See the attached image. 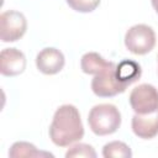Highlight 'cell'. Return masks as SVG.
<instances>
[{"label":"cell","instance_id":"2","mask_svg":"<svg viewBox=\"0 0 158 158\" xmlns=\"http://www.w3.org/2000/svg\"><path fill=\"white\" fill-rule=\"evenodd\" d=\"M88 123L96 136L111 135L121 125V114L112 104H99L89 111Z\"/></svg>","mask_w":158,"mask_h":158},{"label":"cell","instance_id":"6","mask_svg":"<svg viewBox=\"0 0 158 158\" xmlns=\"http://www.w3.org/2000/svg\"><path fill=\"white\" fill-rule=\"evenodd\" d=\"M128 100L136 114H149L158 109V90L151 84H141L131 91Z\"/></svg>","mask_w":158,"mask_h":158},{"label":"cell","instance_id":"12","mask_svg":"<svg viewBox=\"0 0 158 158\" xmlns=\"http://www.w3.org/2000/svg\"><path fill=\"white\" fill-rule=\"evenodd\" d=\"M9 157L11 158H19V157H53L52 153L49 152H42L36 148L35 144L28 143V142H15L10 151H9Z\"/></svg>","mask_w":158,"mask_h":158},{"label":"cell","instance_id":"9","mask_svg":"<svg viewBox=\"0 0 158 158\" xmlns=\"http://www.w3.org/2000/svg\"><path fill=\"white\" fill-rule=\"evenodd\" d=\"M131 126L137 137L143 139L154 138L158 135V109L149 114H135Z\"/></svg>","mask_w":158,"mask_h":158},{"label":"cell","instance_id":"14","mask_svg":"<svg viewBox=\"0 0 158 158\" xmlns=\"http://www.w3.org/2000/svg\"><path fill=\"white\" fill-rule=\"evenodd\" d=\"M65 157L67 158H77V157L95 158L96 157V152L94 151V148L90 144H86V143H77V144L72 146L67 151Z\"/></svg>","mask_w":158,"mask_h":158},{"label":"cell","instance_id":"7","mask_svg":"<svg viewBox=\"0 0 158 158\" xmlns=\"http://www.w3.org/2000/svg\"><path fill=\"white\" fill-rule=\"evenodd\" d=\"M64 64H65V59L63 53L53 47L43 48L36 56L37 69L46 75H53L59 73L63 69Z\"/></svg>","mask_w":158,"mask_h":158},{"label":"cell","instance_id":"8","mask_svg":"<svg viewBox=\"0 0 158 158\" xmlns=\"http://www.w3.org/2000/svg\"><path fill=\"white\" fill-rule=\"evenodd\" d=\"M26 57L17 48H5L0 53V72L5 77H16L23 73Z\"/></svg>","mask_w":158,"mask_h":158},{"label":"cell","instance_id":"13","mask_svg":"<svg viewBox=\"0 0 158 158\" xmlns=\"http://www.w3.org/2000/svg\"><path fill=\"white\" fill-rule=\"evenodd\" d=\"M102 156L105 158H131L132 152L126 143L121 141H112L104 146Z\"/></svg>","mask_w":158,"mask_h":158},{"label":"cell","instance_id":"5","mask_svg":"<svg viewBox=\"0 0 158 158\" xmlns=\"http://www.w3.org/2000/svg\"><path fill=\"white\" fill-rule=\"evenodd\" d=\"M27 30L25 15L16 10L4 11L0 15V38L2 42H16Z\"/></svg>","mask_w":158,"mask_h":158},{"label":"cell","instance_id":"1","mask_svg":"<svg viewBox=\"0 0 158 158\" xmlns=\"http://www.w3.org/2000/svg\"><path fill=\"white\" fill-rule=\"evenodd\" d=\"M84 136L79 110L70 104L59 106L49 126V138L58 147H68Z\"/></svg>","mask_w":158,"mask_h":158},{"label":"cell","instance_id":"4","mask_svg":"<svg viewBox=\"0 0 158 158\" xmlns=\"http://www.w3.org/2000/svg\"><path fill=\"white\" fill-rule=\"evenodd\" d=\"M125 46L133 54H147L156 46V33L148 25H135L125 35Z\"/></svg>","mask_w":158,"mask_h":158},{"label":"cell","instance_id":"10","mask_svg":"<svg viewBox=\"0 0 158 158\" xmlns=\"http://www.w3.org/2000/svg\"><path fill=\"white\" fill-rule=\"evenodd\" d=\"M116 70H117L118 78L128 85L137 81L142 74L141 65L137 62L131 60V59H125V60L120 62L116 65Z\"/></svg>","mask_w":158,"mask_h":158},{"label":"cell","instance_id":"11","mask_svg":"<svg viewBox=\"0 0 158 158\" xmlns=\"http://www.w3.org/2000/svg\"><path fill=\"white\" fill-rule=\"evenodd\" d=\"M111 60H105L96 52H88L80 59V68L85 74H98L100 70L106 68Z\"/></svg>","mask_w":158,"mask_h":158},{"label":"cell","instance_id":"16","mask_svg":"<svg viewBox=\"0 0 158 158\" xmlns=\"http://www.w3.org/2000/svg\"><path fill=\"white\" fill-rule=\"evenodd\" d=\"M151 2H152V6H153V9L156 10V12L158 14V0H151Z\"/></svg>","mask_w":158,"mask_h":158},{"label":"cell","instance_id":"3","mask_svg":"<svg viewBox=\"0 0 158 158\" xmlns=\"http://www.w3.org/2000/svg\"><path fill=\"white\" fill-rule=\"evenodd\" d=\"M116 63L110 62V64L94 75L91 80V90L99 98H111L121 94L126 90L128 84L123 83L116 70Z\"/></svg>","mask_w":158,"mask_h":158},{"label":"cell","instance_id":"15","mask_svg":"<svg viewBox=\"0 0 158 158\" xmlns=\"http://www.w3.org/2000/svg\"><path fill=\"white\" fill-rule=\"evenodd\" d=\"M101 0H67L70 9L78 12H91L99 5Z\"/></svg>","mask_w":158,"mask_h":158}]
</instances>
